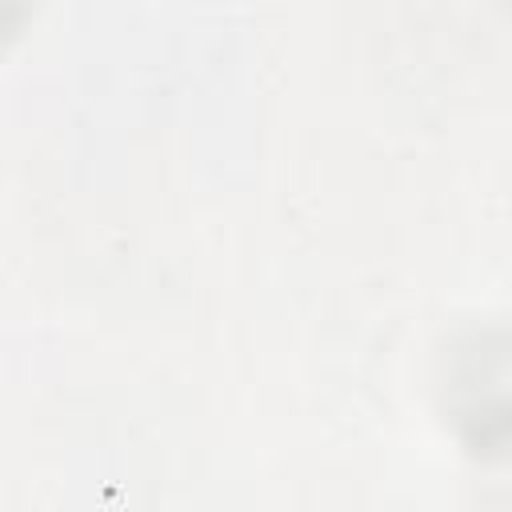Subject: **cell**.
I'll return each mask as SVG.
<instances>
[{
	"label": "cell",
	"instance_id": "6da1fadb",
	"mask_svg": "<svg viewBox=\"0 0 512 512\" xmlns=\"http://www.w3.org/2000/svg\"><path fill=\"white\" fill-rule=\"evenodd\" d=\"M436 408L476 460H512V324H468L436 356Z\"/></svg>",
	"mask_w": 512,
	"mask_h": 512
},
{
	"label": "cell",
	"instance_id": "7a4b0ae2",
	"mask_svg": "<svg viewBox=\"0 0 512 512\" xmlns=\"http://www.w3.org/2000/svg\"><path fill=\"white\" fill-rule=\"evenodd\" d=\"M508 8H512V0H508Z\"/></svg>",
	"mask_w": 512,
	"mask_h": 512
}]
</instances>
